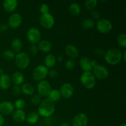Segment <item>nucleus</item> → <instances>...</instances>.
<instances>
[{"mask_svg":"<svg viewBox=\"0 0 126 126\" xmlns=\"http://www.w3.org/2000/svg\"><path fill=\"white\" fill-rule=\"evenodd\" d=\"M39 120V114L36 112H31L26 117V121L29 124H34Z\"/></svg>","mask_w":126,"mask_h":126,"instance_id":"obj_27","label":"nucleus"},{"mask_svg":"<svg viewBox=\"0 0 126 126\" xmlns=\"http://www.w3.org/2000/svg\"><path fill=\"white\" fill-rule=\"evenodd\" d=\"M2 55H3V57L7 60H13L14 59H15V57H16L15 52L12 50H11V49L5 50L2 53Z\"/></svg>","mask_w":126,"mask_h":126,"instance_id":"obj_30","label":"nucleus"},{"mask_svg":"<svg viewBox=\"0 0 126 126\" xmlns=\"http://www.w3.org/2000/svg\"><path fill=\"white\" fill-rule=\"evenodd\" d=\"M126 50H124V52L123 53V55H122V59L124 60V62H126Z\"/></svg>","mask_w":126,"mask_h":126,"instance_id":"obj_45","label":"nucleus"},{"mask_svg":"<svg viewBox=\"0 0 126 126\" xmlns=\"http://www.w3.org/2000/svg\"><path fill=\"white\" fill-rule=\"evenodd\" d=\"M48 71V68L44 65H38L33 70L32 76L34 81L39 82L44 80V79L47 76Z\"/></svg>","mask_w":126,"mask_h":126,"instance_id":"obj_5","label":"nucleus"},{"mask_svg":"<svg viewBox=\"0 0 126 126\" xmlns=\"http://www.w3.org/2000/svg\"><path fill=\"white\" fill-rule=\"evenodd\" d=\"M69 12L72 16L77 17L81 13V7L76 2H73L69 6Z\"/></svg>","mask_w":126,"mask_h":126,"instance_id":"obj_25","label":"nucleus"},{"mask_svg":"<svg viewBox=\"0 0 126 126\" xmlns=\"http://www.w3.org/2000/svg\"><path fill=\"white\" fill-rule=\"evenodd\" d=\"M15 63L18 68L25 69L30 63V57L29 54L26 52L17 53L15 57Z\"/></svg>","mask_w":126,"mask_h":126,"instance_id":"obj_4","label":"nucleus"},{"mask_svg":"<svg viewBox=\"0 0 126 126\" xmlns=\"http://www.w3.org/2000/svg\"><path fill=\"white\" fill-rule=\"evenodd\" d=\"M97 30L101 33H108L113 29V25L111 22L105 18H100L97 20L96 24Z\"/></svg>","mask_w":126,"mask_h":126,"instance_id":"obj_7","label":"nucleus"},{"mask_svg":"<svg viewBox=\"0 0 126 126\" xmlns=\"http://www.w3.org/2000/svg\"><path fill=\"white\" fill-rule=\"evenodd\" d=\"M4 9L7 12H12L16 9L18 6L17 0H5L2 4Z\"/></svg>","mask_w":126,"mask_h":126,"instance_id":"obj_18","label":"nucleus"},{"mask_svg":"<svg viewBox=\"0 0 126 126\" xmlns=\"http://www.w3.org/2000/svg\"><path fill=\"white\" fill-rule=\"evenodd\" d=\"M123 52L118 48H111L107 50L104 55L105 61L111 65H115L120 62Z\"/></svg>","mask_w":126,"mask_h":126,"instance_id":"obj_2","label":"nucleus"},{"mask_svg":"<svg viewBox=\"0 0 126 126\" xmlns=\"http://www.w3.org/2000/svg\"><path fill=\"white\" fill-rule=\"evenodd\" d=\"M27 38L32 44H38L41 38L40 31L36 27H32L27 31Z\"/></svg>","mask_w":126,"mask_h":126,"instance_id":"obj_6","label":"nucleus"},{"mask_svg":"<svg viewBox=\"0 0 126 126\" xmlns=\"http://www.w3.org/2000/svg\"><path fill=\"white\" fill-rule=\"evenodd\" d=\"M91 16L92 17V18L94 20H98L100 19V13L98 11H96V10H94V11H91Z\"/></svg>","mask_w":126,"mask_h":126,"instance_id":"obj_37","label":"nucleus"},{"mask_svg":"<svg viewBox=\"0 0 126 126\" xmlns=\"http://www.w3.org/2000/svg\"><path fill=\"white\" fill-rule=\"evenodd\" d=\"M65 68H66L67 70H72L75 68V62L72 59H70V60H68L67 61H66L65 63Z\"/></svg>","mask_w":126,"mask_h":126,"instance_id":"obj_36","label":"nucleus"},{"mask_svg":"<svg viewBox=\"0 0 126 126\" xmlns=\"http://www.w3.org/2000/svg\"><path fill=\"white\" fill-rule=\"evenodd\" d=\"M21 92L27 96L33 95L34 92V88L31 84L25 83L22 85L20 87Z\"/></svg>","mask_w":126,"mask_h":126,"instance_id":"obj_22","label":"nucleus"},{"mask_svg":"<svg viewBox=\"0 0 126 126\" xmlns=\"http://www.w3.org/2000/svg\"><path fill=\"white\" fill-rule=\"evenodd\" d=\"M119 126H126V123H123V124H120Z\"/></svg>","mask_w":126,"mask_h":126,"instance_id":"obj_48","label":"nucleus"},{"mask_svg":"<svg viewBox=\"0 0 126 126\" xmlns=\"http://www.w3.org/2000/svg\"><path fill=\"white\" fill-rule=\"evenodd\" d=\"M48 97H49V100H52L53 102H55L60 100L62 97L59 90L54 89H52L50 94L48 95Z\"/></svg>","mask_w":126,"mask_h":126,"instance_id":"obj_26","label":"nucleus"},{"mask_svg":"<svg viewBox=\"0 0 126 126\" xmlns=\"http://www.w3.org/2000/svg\"><path fill=\"white\" fill-rule=\"evenodd\" d=\"M39 23L45 29H50L55 23L54 16L49 12L42 14L39 18Z\"/></svg>","mask_w":126,"mask_h":126,"instance_id":"obj_8","label":"nucleus"},{"mask_svg":"<svg viewBox=\"0 0 126 126\" xmlns=\"http://www.w3.org/2000/svg\"><path fill=\"white\" fill-rule=\"evenodd\" d=\"M4 123V118L3 116L0 113V126H3Z\"/></svg>","mask_w":126,"mask_h":126,"instance_id":"obj_43","label":"nucleus"},{"mask_svg":"<svg viewBox=\"0 0 126 126\" xmlns=\"http://www.w3.org/2000/svg\"><path fill=\"white\" fill-rule=\"evenodd\" d=\"M117 41L119 46L123 47H126V33H120L117 37Z\"/></svg>","mask_w":126,"mask_h":126,"instance_id":"obj_31","label":"nucleus"},{"mask_svg":"<svg viewBox=\"0 0 126 126\" xmlns=\"http://www.w3.org/2000/svg\"><path fill=\"white\" fill-rule=\"evenodd\" d=\"M41 102V97L39 94L34 95L32 97V99H31V102H32V103L33 105L35 106H39V105L40 104Z\"/></svg>","mask_w":126,"mask_h":126,"instance_id":"obj_33","label":"nucleus"},{"mask_svg":"<svg viewBox=\"0 0 126 126\" xmlns=\"http://www.w3.org/2000/svg\"><path fill=\"white\" fill-rule=\"evenodd\" d=\"M23 47V43L19 38H14L11 41V48L14 52L19 53Z\"/></svg>","mask_w":126,"mask_h":126,"instance_id":"obj_23","label":"nucleus"},{"mask_svg":"<svg viewBox=\"0 0 126 126\" xmlns=\"http://www.w3.org/2000/svg\"><path fill=\"white\" fill-rule=\"evenodd\" d=\"M65 52L66 55L71 59H76L78 57V49L73 44H68L65 48Z\"/></svg>","mask_w":126,"mask_h":126,"instance_id":"obj_17","label":"nucleus"},{"mask_svg":"<svg viewBox=\"0 0 126 126\" xmlns=\"http://www.w3.org/2000/svg\"><path fill=\"white\" fill-rule=\"evenodd\" d=\"M15 108H17V110H23L26 106V102L23 99H17L14 102Z\"/></svg>","mask_w":126,"mask_h":126,"instance_id":"obj_32","label":"nucleus"},{"mask_svg":"<svg viewBox=\"0 0 126 126\" xmlns=\"http://www.w3.org/2000/svg\"><path fill=\"white\" fill-rule=\"evenodd\" d=\"M48 75H49L51 78H55L56 77H57L58 72L57 70L52 69V70L48 71Z\"/></svg>","mask_w":126,"mask_h":126,"instance_id":"obj_39","label":"nucleus"},{"mask_svg":"<svg viewBox=\"0 0 126 126\" xmlns=\"http://www.w3.org/2000/svg\"><path fill=\"white\" fill-rule=\"evenodd\" d=\"M55 105L54 102L49 98L44 99L38 106V113L42 117L49 118L55 112Z\"/></svg>","mask_w":126,"mask_h":126,"instance_id":"obj_1","label":"nucleus"},{"mask_svg":"<svg viewBox=\"0 0 126 126\" xmlns=\"http://www.w3.org/2000/svg\"><path fill=\"white\" fill-rule=\"evenodd\" d=\"M94 53L97 55H98V56H102V55L104 56L105 52V50H103V49H102V48L98 47L96 48V49H95Z\"/></svg>","mask_w":126,"mask_h":126,"instance_id":"obj_40","label":"nucleus"},{"mask_svg":"<svg viewBox=\"0 0 126 126\" xmlns=\"http://www.w3.org/2000/svg\"><path fill=\"white\" fill-rule=\"evenodd\" d=\"M12 92L13 94V95H18L21 92L20 87L18 86H16L15 85L14 86H13L12 87Z\"/></svg>","mask_w":126,"mask_h":126,"instance_id":"obj_38","label":"nucleus"},{"mask_svg":"<svg viewBox=\"0 0 126 126\" xmlns=\"http://www.w3.org/2000/svg\"><path fill=\"white\" fill-rule=\"evenodd\" d=\"M61 94V97L65 99H68L71 98L74 93V89L72 85L68 82L63 84L59 90Z\"/></svg>","mask_w":126,"mask_h":126,"instance_id":"obj_11","label":"nucleus"},{"mask_svg":"<svg viewBox=\"0 0 126 126\" xmlns=\"http://www.w3.org/2000/svg\"><path fill=\"white\" fill-rule=\"evenodd\" d=\"M22 17L18 13H14L9 17L8 20V27L12 29H16L21 25Z\"/></svg>","mask_w":126,"mask_h":126,"instance_id":"obj_12","label":"nucleus"},{"mask_svg":"<svg viewBox=\"0 0 126 126\" xmlns=\"http://www.w3.org/2000/svg\"><path fill=\"white\" fill-rule=\"evenodd\" d=\"M15 110L14 103L9 101H4L0 103V113L2 115H10Z\"/></svg>","mask_w":126,"mask_h":126,"instance_id":"obj_13","label":"nucleus"},{"mask_svg":"<svg viewBox=\"0 0 126 126\" xmlns=\"http://www.w3.org/2000/svg\"><path fill=\"white\" fill-rule=\"evenodd\" d=\"M11 78L7 74L0 75V89L2 90H7L11 85Z\"/></svg>","mask_w":126,"mask_h":126,"instance_id":"obj_15","label":"nucleus"},{"mask_svg":"<svg viewBox=\"0 0 126 126\" xmlns=\"http://www.w3.org/2000/svg\"><path fill=\"white\" fill-rule=\"evenodd\" d=\"M88 118L85 113H80L76 114L72 120L73 126H87Z\"/></svg>","mask_w":126,"mask_h":126,"instance_id":"obj_14","label":"nucleus"},{"mask_svg":"<svg viewBox=\"0 0 126 126\" xmlns=\"http://www.w3.org/2000/svg\"><path fill=\"white\" fill-rule=\"evenodd\" d=\"M98 63L97 60H91V66H92V68H95L97 67V66H98Z\"/></svg>","mask_w":126,"mask_h":126,"instance_id":"obj_42","label":"nucleus"},{"mask_svg":"<svg viewBox=\"0 0 126 126\" xmlns=\"http://www.w3.org/2000/svg\"><path fill=\"white\" fill-rule=\"evenodd\" d=\"M95 26V22L92 18H85L81 22V27L85 30L93 28Z\"/></svg>","mask_w":126,"mask_h":126,"instance_id":"obj_28","label":"nucleus"},{"mask_svg":"<svg viewBox=\"0 0 126 126\" xmlns=\"http://www.w3.org/2000/svg\"><path fill=\"white\" fill-rule=\"evenodd\" d=\"M81 83L87 89H92L95 87L96 84V78L93 73L91 71L83 72L80 77Z\"/></svg>","mask_w":126,"mask_h":126,"instance_id":"obj_3","label":"nucleus"},{"mask_svg":"<svg viewBox=\"0 0 126 126\" xmlns=\"http://www.w3.org/2000/svg\"><path fill=\"white\" fill-rule=\"evenodd\" d=\"M98 4L97 0H86L84 2V7L86 9L89 11H92L95 10Z\"/></svg>","mask_w":126,"mask_h":126,"instance_id":"obj_29","label":"nucleus"},{"mask_svg":"<svg viewBox=\"0 0 126 126\" xmlns=\"http://www.w3.org/2000/svg\"><path fill=\"white\" fill-rule=\"evenodd\" d=\"M4 73V71L2 68H0V75H2V74Z\"/></svg>","mask_w":126,"mask_h":126,"instance_id":"obj_47","label":"nucleus"},{"mask_svg":"<svg viewBox=\"0 0 126 126\" xmlns=\"http://www.w3.org/2000/svg\"><path fill=\"white\" fill-rule=\"evenodd\" d=\"M38 47L40 51L44 53H47L52 50V45L50 41L43 39V40H41L38 43Z\"/></svg>","mask_w":126,"mask_h":126,"instance_id":"obj_19","label":"nucleus"},{"mask_svg":"<svg viewBox=\"0 0 126 126\" xmlns=\"http://www.w3.org/2000/svg\"><path fill=\"white\" fill-rule=\"evenodd\" d=\"M25 112L23 110H16L12 113V118L17 123H23L26 120Z\"/></svg>","mask_w":126,"mask_h":126,"instance_id":"obj_16","label":"nucleus"},{"mask_svg":"<svg viewBox=\"0 0 126 126\" xmlns=\"http://www.w3.org/2000/svg\"><path fill=\"white\" fill-rule=\"evenodd\" d=\"M52 89L50 83L46 80L39 81L37 85L38 94L41 97H47Z\"/></svg>","mask_w":126,"mask_h":126,"instance_id":"obj_9","label":"nucleus"},{"mask_svg":"<svg viewBox=\"0 0 126 126\" xmlns=\"http://www.w3.org/2000/svg\"><path fill=\"white\" fill-rule=\"evenodd\" d=\"M93 74L95 78L99 80H104L109 76V71L105 66L103 65H98L94 68Z\"/></svg>","mask_w":126,"mask_h":126,"instance_id":"obj_10","label":"nucleus"},{"mask_svg":"<svg viewBox=\"0 0 126 126\" xmlns=\"http://www.w3.org/2000/svg\"><path fill=\"white\" fill-rule=\"evenodd\" d=\"M8 25L6 24H2L0 25V32H4L8 30Z\"/></svg>","mask_w":126,"mask_h":126,"instance_id":"obj_41","label":"nucleus"},{"mask_svg":"<svg viewBox=\"0 0 126 126\" xmlns=\"http://www.w3.org/2000/svg\"><path fill=\"white\" fill-rule=\"evenodd\" d=\"M63 60V57L62 55H59L57 57V61L59 62H62Z\"/></svg>","mask_w":126,"mask_h":126,"instance_id":"obj_44","label":"nucleus"},{"mask_svg":"<svg viewBox=\"0 0 126 126\" xmlns=\"http://www.w3.org/2000/svg\"><path fill=\"white\" fill-rule=\"evenodd\" d=\"M57 59L52 54H48L45 57L44 59V66L47 68H52L54 67L56 63Z\"/></svg>","mask_w":126,"mask_h":126,"instance_id":"obj_24","label":"nucleus"},{"mask_svg":"<svg viewBox=\"0 0 126 126\" xmlns=\"http://www.w3.org/2000/svg\"><path fill=\"white\" fill-rule=\"evenodd\" d=\"M59 126H70V124L67 123H62L60 124Z\"/></svg>","mask_w":126,"mask_h":126,"instance_id":"obj_46","label":"nucleus"},{"mask_svg":"<svg viewBox=\"0 0 126 126\" xmlns=\"http://www.w3.org/2000/svg\"><path fill=\"white\" fill-rule=\"evenodd\" d=\"M11 81L13 82L16 86H18L23 84L24 82V76L23 74L20 71H16L12 74V76H11Z\"/></svg>","mask_w":126,"mask_h":126,"instance_id":"obj_21","label":"nucleus"},{"mask_svg":"<svg viewBox=\"0 0 126 126\" xmlns=\"http://www.w3.org/2000/svg\"><path fill=\"white\" fill-rule=\"evenodd\" d=\"M39 12L42 14H44L48 13L49 11V6L46 3H43L40 5L39 6Z\"/></svg>","mask_w":126,"mask_h":126,"instance_id":"obj_35","label":"nucleus"},{"mask_svg":"<svg viewBox=\"0 0 126 126\" xmlns=\"http://www.w3.org/2000/svg\"><path fill=\"white\" fill-rule=\"evenodd\" d=\"M39 49L36 44H31L29 47V53L32 56H35L38 54Z\"/></svg>","mask_w":126,"mask_h":126,"instance_id":"obj_34","label":"nucleus"},{"mask_svg":"<svg viewBox=\"0 0 126 126\" xmlns=\"http://www.w3.org/2000/svg\"><path fill=\"white\" fill-rule=\"evenodd\" d=\"M79 66L84 72L91 71L92 69V66H91V60L86 57L80 59Z\"/></svg>","mask_w":126,"mask_h":126,"instance_id":"obj_20","label":"nucleus"}]
</instances>
